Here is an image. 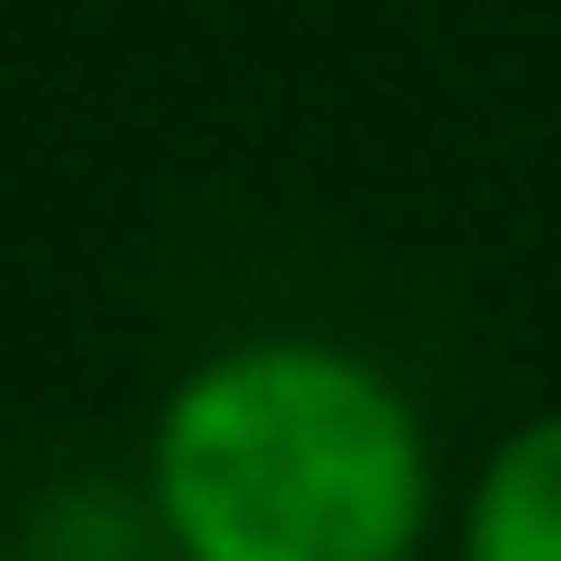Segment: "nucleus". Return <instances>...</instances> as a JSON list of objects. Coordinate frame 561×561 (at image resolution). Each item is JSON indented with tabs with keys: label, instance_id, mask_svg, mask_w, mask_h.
I'll list each match as a JSON object with an SVG mask.
<instances>
[{
	"label": "nucleus",
	"instance_id": "1",
	"mask_svg": "<svg viewBox=\"0 0 561 561\" xmlns=\"http://www.w3.org/2000/svg\"><path fill=\"white\" fill-rule=\"evenodd\" d=\"M146 510L178 561H426L437 437L333 333H229L146 426Z\"/></svg>",
	"mask_w": 561,
	"mask_h": 561
},
{
	"label": "nucleus",
	"instance_id": "2",
	"mask_svg": "<svg viewBox=\"0 0 561 561\" xmlns=\"http://www.w3.org/2000/svg\"><path fill=\"white\" fill-rule=\"evenodd\" d=\"M458 561H561V405L520 416L458 500Z\"/></svg>",
	"mask_w": 561,
	"mask_h": 561
}]
</instances>
